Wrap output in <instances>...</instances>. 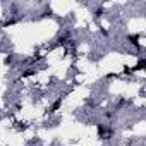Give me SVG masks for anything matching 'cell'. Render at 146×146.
I'll return each mask as SVG.
<instances>
[{"mask_svg":"<svg viewBox=\"0 0 146 146\" xmlns=\"http://www.w3.org/2000/svg\"><path fill=\"white\" fill-rule=\"evenodd\" d=\"M60 105H62V100H57V102H55V103L52 105V110H50V112H55V110H57V108H58Z\"/></svg>","mask_w":146,"mask_h":146,"instance_id":"cell-1","label":"cell"}]
</instances>
